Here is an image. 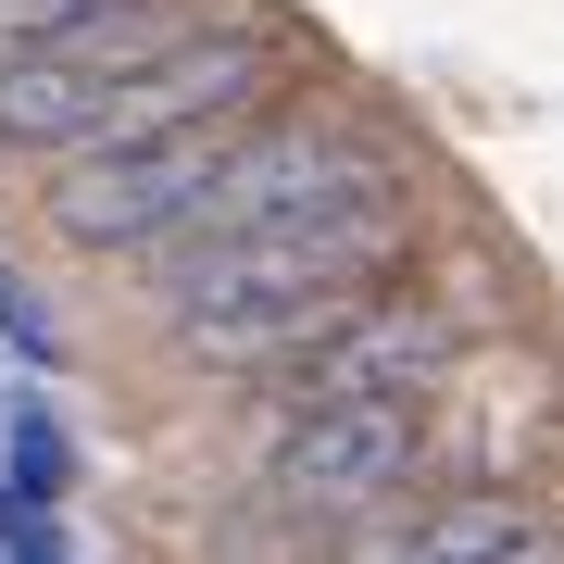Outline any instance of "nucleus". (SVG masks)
Segmentation results:
<instances>
[{"mask_svg":"<svg viewBox=\"0 0 564 564\" xmlns=\"http://www.w3.org/2000/svg\"><path fill=\"white\" fill-rule=\"evenodd\" d=\"M151 263H163V302H176V339L202 364H289L402 263V188L314 214V226H251L214 251H151Z\"/></svg>","mask_w":564,"mask_h":564,"instance_id":"f257e3e1","label":"nucleus"},{"mask_svg":"<svg viewBox=\"0 0 564 564\" xmlns=\"http://www.w3.org/2000/svg\"><path fill=\"white\" fill-rule=\"evenodd\" d=\"M377 188H402V176H389V151L364 126H339V113H251L226 139L214 188L188 202V226H163L151 251H214V239H251V226H314V214L377 202Z\"/></svg>","mask_w":564,"mask_h":564,"instance_id":"f03ea898","label":"nucleus"},{"mask_svg":"<svg viewBox=\"0 0 564 564\" xmlns=\"http://www.w3.org/2000/svg\"><path fill=\"white\" fill-rule=\"evenodd\" d=\"M263 113V101H251ZM251 113H176V126H139V139H88L63 151V188H51V226L76 251H151L163 226H188V202L214 188L226 139Z\"/></svg>","mask_w":564,"mask_h":564,"instance_id":"7ed1b4c3","label":"nucleus"},{"mask_svg":"<svg viewBox=\"0 0 564 564\" xmlns=\"http://www.w3.org/2000/svg\"><path fill=\"white\" fill-rule=\"evenodd\" d=\"M188 39V0H113L39 51H0V151H88L113 88Z\"/></svg>","mask_w":564,"mask_h":564,"instance_id":"20e7f679","label":"nucleus"},{"mask_svg":"<svg viewBox=\"0 0 564 564\" xmlns=\"http://www.w3.org/2000/svg\"><path fill=\"white\" fill-rule=\"evenodd\" d=\"M426 452V389H377V402H302L289 414L276 464H263V502L289 527H351V514H389Z\"/></svg>","mask_w":564,"mask_h":564,"instance_id":"39448f33","label":"nucleus"},{"mask_svg":"<svg viewBox=\"0 0 564 564\" xmlns=\"http://www.w3.org/2000/svg\"><path fill=\"white\" fill-rule=\"evenodd\" d=\"M302 364V389L289 402H377V389H426L452 364V326L426 314V302H389V289H364V302L326 326V339L289 351Z\"/></svg>","mask_w":564,"mask_h":564,"instance_id":"423d86ee","label":"nucleus"},{"mask_svg":"<svg viewBox=\"0 0 564 564\" xmlns=\"http://www.w3.org/2000/svg\"><path fill=\"white\" fill-rule=\"evenodd\" d=\"M540 552V527H527V502H440V514H414V540L389 552V564H527Z\"/></svg>","mask_w":564,"mask_h":564,"instance_id":"0eeeda50","label":"nucleus"},{"mask_svg":"<svg viewBox=\"0 0 564 564\" xmlns=\"http://www.w3.org/2000/svg\"><path fill=\"white\" fill-rule=\"evenodd\" d=\"M63 489H76V440L51 426V402H13V414H0V502L51 514Z\"/></svg>","mask_w":564,"mask_h":564,"instance_id":"6e6552de","label":"nucleus"},{"mask_svg":"<svg viewBox=\"0 0 564 564\" xmlns=\"http://www.w3.org/2000/svg\"><path fill=\"white\" fill-rule=\"evenodd\" d=\"M0 339H13L25 364H63V326H51V302L13 276V263H0Z\"/></svg>","mask_w":564,"mask_h":564,"instance_id":"1a4fd4ad","label":"nucleus"},{"mask_svg":"<svg viewBox=\"0 0 564 564\" xmlns=\"http://www.w3.org/2000/svg\"><path fill=\"white\" fill-rule=\"evenodd\" d=\"M88 13H113V0H0V51H39V39H63Z\"/></svg>","mask_w":564,"mask_h":564,"instance_id":"9d476101","label":"nucleus"}]
</instances>
